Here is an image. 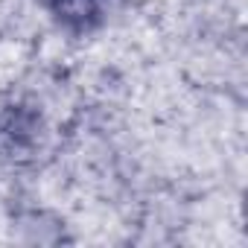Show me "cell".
<instances>
[{"mask_svg":"<svg viewBox=\"0 0 248 248\" xmlns=\"http://www.w3.org/2000/svg\"><path fill=\"white\" fill-rule=\"evenodd\" d=\"M47 9L70 30H91L102 21L108 0H44Z\"/></svg>","mask_w":248,"mask_h":248,"instance_id":"obj_1","label":"cell"}]
</instances>
